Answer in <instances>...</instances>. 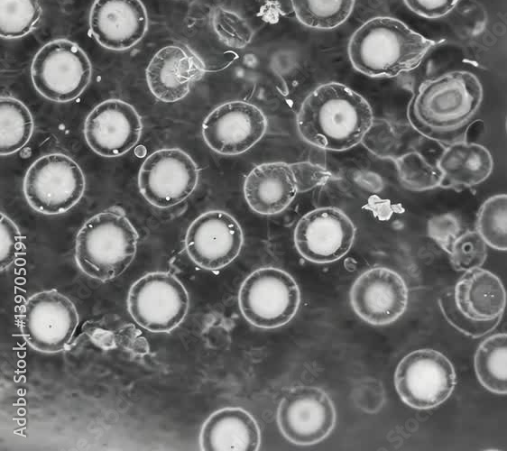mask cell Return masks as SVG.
I'll return each instance as SVG.
<instances>
[{"label": "cell", "mask_w": 507, "mask_h": 451, "mask_svg": "<svg viewBox=\"0 0 507 451\" xmlns=\"http://www.w3.org/2000/svg\"><path fill=\"white\" fill-rule=\"evenodd\" d=\"M507 198L505 194L486 199L477 213L476 231L485 244L496 250L505 251Z\"/></svg>", "instance_id": "obj_28"}, {"label": "cell", "mask_w": 507, "mask_h": 451, "mask_svg": "<svg viewBox=\"0 0 507 451\" xmlns=\"http://www.w3.org/2000/svg\"><path fill=\"white\" fill-rule=\"evenodd\" d=\"M298 192L290 165L267 162L254 168L244 184L249 207L262 215H274L284 210Z\"/></svg>", "instance_id": "obj_20"}, {"label": "cell", "mask_w": 507, "mask_h": 451, "mask_svg": "<svg viewBox=\"0 0 507 451\" xmlns=\"http://www.w3.org/2000/svg\"><path fill=\"white\" fill-rule=\"evenodd\" d=\"M0 261L1 270L10 267L20 253L22 236L15 223L5 214L0 221Z\"/></svg>", "instance_id": "obj_36"}, {"label": "cell", "mask_w": 507, "mask_h": 451, "mask_svg": "<svg viewBox=\"0 0 507 451\" xmlns=\"http://www.w3.org/2000/svg\"><path fill=\"white\" fill-rule=\"evenodd\" d=\"M355 227L340 209L316 208L304 215L294 231L300 254L316 263H328L345 256L354 243Z\"/></svg>", "instance_id": "obj_13"}, {"label": "cell", "mask_w": 507, "mask_h": 451, "mask_svg": "<svg viewBox=\"0 0 507 451\" xmlns=\"http://www.w3.org/2000/svg\"><path fill=\"white\" fill-rule=\"evenodd\" d=\"M415 14L426 18H439L447 14L458 0H403Z\"/></svg>", "instance_id": "obj_38"}, {"label": "cell", "mask_w": 507, "mask_h": 451, "mask_svg": "<svg viewBox=\"0 0 507 451\" xmlns=\"http://www.w3.org/2000/svg\"><path fill=\"white\" fill-rule=\"evenodd\" d=\"M300 301L299 286L286 272L264 267L242 283L238 302L245 319L262 328L279 327L296 314Z\"/></svg>", "instance_id": "obj_5"}, {"label": "cell", "mask_w": 507, "mask_h": 451, "mask_svg": "<svg viewBox=\"0 0 507 451\" xmlns=\"http://www.w3.org/2000/svg\"><path fill=\"white\" fill-rule=\"evenodd\" d=\"M31 76L41 96L55 102H69L88 87L91 64L78 44L59 39L48 42L36 53Z\"/></svg>", "instance_id": "obj_8"}, {"label": "cell", "mask_w": 507, "mask_h": 451, "mask_svg": "<svg viewBox=\"0 0 507 451\" xmlns=\"http://www.w3.org/2000/svg\"><path fill=\"white\" fill-rule=\"evenodd\" d=\"M292 170L298 191L303 192L326 184L333 175L326 168L309 161L290 164Z\"/></svg>", "instance_id": "obj_37"}, {"label": "cell", "mask_w": 507, "mask_h": 451, "mask_svg": "<svg viewBox=\"0 0 507 451\" xmlns=\"http://www.w3.org/2000/svg\"><path fill=\"white\" fill-rule=\"evenodd\" d=\"M78 325L74 303L57 290L32 295L19 316L21 333L28 345L41 353L66 349Z\"/></svg>", "instance_id": "obj_9"}, {"label": "cell", "mask_w": 507, "mask_h": 451, "mask_svg": "<svg viewBox=\"0 0 507 451\" xmlns=\"http://www.w3.org/2000/svg\"><path fill=\"white\" fill-rule=\"evenodd\" d=\"M394 384L404 403L429 410L443 403L456 385V372L449 359L429 348L404 356L395 370Z\"/></svg>", "instance_id": "obj_10"}, {"label": "cell", "mask_w": 507, "mask_h": 451, "mask_svg": "<svg viewBox=\"0 0 507 451\" xmlns=\"http://www.w3.org/2000/svg\"><path fill=\"white\" fill-rule=\"evenodd\" d=\"M483 100L476 76L456 70L425 81L408 108V119L420 134L450 144L466 140Z\"/></svg>", "instance_id": "obj_1"}, {"label": "cell", "mask_w": 507, "mask_h": 451, "mask_svg": "<svg viewBox=\"0 0 507 451\" xmlns=\"http://www.w3.org/2000/svg\"><path fill=\"white\" fill-rule=\"evenodd\" d=\"M461 226L458 218L450 213L432 216L427 225L429 236L444 251L449 253L451 246L460 235Z\"/></svg>", "instance_id": "obj_34"}, {"label": "cell", "mask_w": 507, "mask_h": 451, "mask_svg": "<svg viewBox=\"0 0 507 451\" xmlns=\"http://www.w3.org/2000/svg\"><path fill=\"white\" fill-rule=\"evenodd\" d=\"M457 309L473 321H490L502 317L505 290L501 280L480 267L466 271L454 289Z\"/></svg>", "instance_id": "obj_22"}, {"label": "cell", "mask_w": 507, "mask_h": 451, "mask_svg": "<svg viewBox=\"0 0 507 451\" xmlns=\"http://www.w3.org/2000/svg\"><path fill=\"white\" fill-rule=\"evenodd\" d=\"M296 17L314 29H333L352 13L355 0H290Z\"/></svg>", "instance_id": "obj_26"}, {"label": "cell", "mask_w": 507, "mask_h": 451, "mask_svg": "<svg viewBox=\"0 0 507 451\" xmlns=\"http://www.w3.org/2000/svg\"><path fill=\"white\" fill-rule=\"evenodd\" d=\"M142 127L141 117L133 106L120 99H108L88 114L84 133L96 153L117 157L137 143Z\"/></svg>", "instance_id": "obj_17"}, {"label": "cell", "mask_w": 507, "mask_h": 451, "mask_svg": "<svg viewBox=\"0 0 507 451\" xmlns=\"http://www.w3.org/2000/svg\"><path fill=\"white\" fill-rule=\"evenodd\" d=\"M138 234L124 212L113 207L89 218L76 237L75 259L88 276L108 281L133 262Z\"/></svg>", "instance_id": "obj_4"}, {"label": "cell", "mask_w": 507, "mask_h": 451, "mask_svg": "<svg viewBox=\"0 0 507 451\" xmlns=\"http://www.w3.org/2000/svg\"><path fill=\"white\" fill-rule=\"evenodd\" d=\"M41 10L39 0H0V33L15 39L29 33L37 24Z\"/></svg>", "instance_id": "obj_27"}, {"label": "cell", "mask_w": 507, "mask_h": 451, "mask_svg": "<svg viewBox=\"0 0 507 451\" xmlns=\"http://www.w3.org/2000/svg\"><path fill=\"white\" fill-rule=\"evenodd\" d=\"M277 421L283 436L290 442L309 446L320 442L335 426V407L319 388L298 386L280 402Z\"/></svg>", "instance_id": "obj_12"}, {"label": "cell", "mask_w": 507, "mask_h": 451, "mask_svg": "<svg viewBox=\"0 0 507 451\" xmlns=\"http://www.w3.org/2000/svg\"><path fill=\"white\" fill-rule=\"evenodd\" d=\"M148 25L140 0H96L89 14L90 31L105 48L124 51L138 43Z\"/></svg>", "instance_id": "obj_19"}, {"label": "cell", "mask_w": 507, "mask_h": 451, "mask_svg": "<svg viewBox=\"0 0 507 451\" xmlns=\"http://www.w3.org/2000/svg\"><path fill=\"white\" fill-rule=\"evenodd\" d=\"M213 26L222 41L233 48H243L253 37L249 24L237 14L217 8L213 14Z\"/></svg>", "instance_id": "obj_32"}, {"label": "cell", "mask_w": 507, "mask_h": 451, "mask_svg": "<svg viewBox=\"0 0 507 451\" xmlns=\"http://www.w3.org/2000/svg\"><path fill=\"white\" fill-rule=\"evenodd\" d=\"M243 241L241 226L231 215L222 210H211L191 223L186 233L185 247L197 265L215 271L237 257Z\"/></svg>", "instance_id": "obj_15"}, {"label": "cell", "mask_w": 507, "mask_h": 451, "mask_svg": "<svg viewBox=\"0 0 507 451\" xmlns=\"http://www.w3.org/2000/svg\"><path fill=\"white\" fill-rule=\"evenodd\" d=\"M401 184L411 191H424L439 187L441 174L438 169L416 152L408 151L395 160Z\"/></svg>", "instance_id": "obj_29"}, {"label": "cell", "mask_w": 507, "mask_h": 451, "mask_svg": "<svg viewBox=\"0 0 507 451\" xmlns=\"http://www.w3.org/2000/svg\"><path fill=\"white\" fill-rule=\"evenodd\" d=\"M33 131L32 114L24 104L11 97L0 99L1 155L18 152L30 140Z\"/></svg>", "instance_id": "obj_25"}, {"label": "cell", "mask_w": 507, "mask_h": 451, "mask_svg": "<svg viewBox=\"0 0 507 451\" xmlns=\"http://www.w3.org/2000/svg\"><path fill=\"white\" fill-rule=\"evenodd\" d=\"M506 334H495L484 340L475 354V370L480 383L497 394L507 392Z\"/></svg>", "instance_id": "obj_24"}, {"label": "cell", "mask_w": 507, "mask_h": 451, "mask_svg": "<svg viewBox=\"0 0 507 451\" xmlns=\"http://www.w3.org/2000/svg\"><path fill=\"white\" fill-rule=\"evenodd\" d=\"M486 245L477 231L460 234L448 253L453 268L466 272L481 267L486 259Z\"/></svg>", "instance_id": "obj_31"}, {"label": "cell", "mask_w": 507, "mask_h": 451, "mask_svg": "<svg viewBox=\"0 0 507 451\" xmlns=\"http://www.w3.org/2000/svg\"><path fill=\"white\" fill-rule=\"evenodd\" d=\"M437 168L441 174L439 187L463 189L484 181L493 171V161L484 146L464 140L445 148Z\"/></svg>", "instance_id": "obj_23"}, {"label": "cell", "mask_w": 507, "mask_h": 451, "mask_svg": "<svg viewBox=\"0 0 507 451\" xmlns=\"http://www.w3.org/2000/svg\"><path fill=\"white\" fill-rule=\"evenodd\" d=\"M189 306V294L174 275L150 272L130 288L127 308L133 319L153 333L170 332L185 318Z\"/></svg>", "instance_id": "obj_7"}, {"label": "cell", "mask_w": 507, "mask_h": 451, "mask_svg": "<svg viewBox=\"0 0 507 451\" xmlns=\"http://www.w3.org/2000/svg\"><path fill=\"white\" fill-rule=\"evenodd\" d=\"M206 72L203 60L186 45L161 48L146 69L148 87L162 102L172 103L185 97L194 82Z\"/></svg>", "instance_id": "obj_18"}, {"label": "cell", "mask_w": 507, "mask_h": 451, "mask_svg": "<svg viewBox=\"0 0 507 451\" xmlns=\"http://www.w3.org/2000/svg\"><path fill=\"white\" fill-rule=\"evenodd\" d=\"M440 308L447 321L462 333L472 337H479L493 330L499 323L501 317L490 321L477 322L466 318L457 309L453 293L446 292L438 299Z\"/></svg>", "instance_id": "obj_33"}, {"label": "cell", "mask_w": 507, "mask_h": 451, "mask_svg": "<svg viewBox=\"0 0 507 451\" xmlns=\"http://www.w3.org/2000/svg\"><path fill=\"white\" fill-rule=\"evenodd\" d=\"M198 170L191 157L180 149H161L143 162L138 186L152 205L166 208L185 200L196 189Z\"/></svg>", "instance_id": "obj_11"}, {"label": "cell", "mask_w": 507, "mask_h": 451, "mask_svg": "<svg viewBox=\"0 0 507 451\" xmlns=\"http://www.w3.org/2000/svg\"><path fill=\"white\" fill-rule=\"evenodd\" d=\"M435 41L389 16L372 18L352 35L353 67L372 78H392L417 68Z\"/></svg>", "instance_id": "obj_3"}, {"label": "cell", "mask_w": 507, "mask_h": 451, "mask_svg": "<svg viewBox=\"0 0 507 451\" xmlns=\"http://www.w3.org/2000/svg\"><path fill=\"white\" fill-rule=\"evenodd\" d=\"M85 177L79 165L62 153H51L37 159L28 169L23 192L36 211L57 215L69 210L82 198Z\"/></svg>", "instance_id": "obj_6"}, {"label": "cell", "mask_w": 507, "mask_h": 451, "mask_svg": "<svg viewBox=\"0 0 507 451\" xmlns=\"http://www.w3.org/2000/svg\"><path fill=\"white\" fill-rule=\"evenodd\" d=\"M354 398L356 406L366 413L378 412L385 402V391L381 381L367 377L357 383Z\"/></svg>", "instance_id": "obj_35"}, {"label": "cell", "mask_w": 507, "mask_h": 451, "mask_svg": "<svg viewBox=\"0 0 507 451\" xmlns=\"http://www.w3.org/2000/svg\"><path fill=\"white\" fill-rule=\"evenodd\" d=\"M361 143L371 153L381 159L395 160L406 152L402 148L401 134L390 121L383 118L373 117Z\"/></svg>", "instance_id": "obj_30"}, {"label": "cell", "mask_w": 507, "mask_h": 451, "mask_svg": "<svg viewBox=\"0 0 507 451\" xmlns=\"http://www.w3.org/2000/svg\"><path fill=\"white\" fill-rule=\"evenodd\" d=\"M350 302L355 312L365 322L388 325L406 310L408 289L396 272L374 267L363 272L350 290Z\"/></svg>", "instance_id": "obj_16"}, {"label": "cell", "mask_w": 507, "mask_h": 451, "mask_svg": "<svg viewBox=\"0 0 507 451\" xmlns=\"http://www.w3.org/2000/svg\"><path fill=\"white\" fill-rule=\"evenodd\" d=\"M266 128V117L256 106L245 101H229L206 117L202 135L213 151L236 155L259 142Z\"/></svg>", "instance_id": "obj_14"}, {"label": "cell", "mask_w": 507, "mask_h": 451, "mask_svg": "<svg viewBox=\"0 0 507 451\" xmlns=\"http://www.w3.org/2000/svg\"><path fill=\"white\" fill-rule=\"evenodd\" d=\"M373 119L370 104L349 87L330 82L318 86L297 115L299 133L309 143L345 151L361 143Z\"/></svg>", "instance_id": "obj_2"}, {"label": "cell", "mask_w": 507, "mask_h": 451, "mask_svg": "<svg viewBox=\"0 0 507 451\" xmlns=\"http://www.w3.org/2000/svg\"><path fill=\"white\" fill-rule=\"evenodd\" d=\"M199 441L204 451H256L261 435L255 419L247 411L225 408L205 421Z\"/></svg>", "instance_id": "obj_21"}]
</instances>
